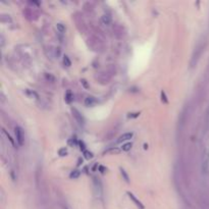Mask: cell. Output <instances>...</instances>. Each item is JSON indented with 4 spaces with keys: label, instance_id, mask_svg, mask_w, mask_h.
<instances>
[{
    "label": "cell",
    "instance_id": "1",
    "mask_svg": "<svg viewBox=\"0 0 209 209\" xmlns=\"http://www.w3.org/2000/svg\"><path fill=\"white\" fill-rule=\"evenodd\" d=\"M209 169V149L205 148L202 154V161H201V170L202 175H206Z\"/></svg>",
    "mask_w": 209,
    "mask_h": 209
},
{
    "label": "cell",
    "instance_id": "2",
    "mask_svg": "<svg viewBox=\"0 0 209 209\" xmlns=\"http://www.w3.org/2000/svg\"><path fill=\"white\" fill-rule=\"evenodd\" d=\"M15 137H17V141L20 146L24 145V140H25V137H24V132L20 127L15 128Z\"/></svg>",
    "mask_w": 209,
    "mask_h": 209
},
{
    "label": "cell",
    "instance_id": "3",
    "mask_svg": "<svg viewBox=\"0 0 209 209\" xmlns=\"http://www.w3.org/2000/svg\"><path fill=\"white\" fill-rule=\"evenodd\" d=\"M73 112H74V119H76L78 120V122H79L80 125H83V124H84V119H83L82 114L80 113V112L78 111L76 108H74V109H73Z\"/></svg>",
    "mask_w": 209,
    "mask_h": 209
},
{
    "label": "cell",
    "instance_id": "4",
    "mask_svg": "<svg viewBox=\"0 0 209 209\" xmlns=\"http://www.w3.org/2000/svg\"><path fill=\"white\" fill-rule=\"evenodd\" d=\"M128 197H130L131 199H132V200L134 201V202L136 203V205L138 206V207H140L141 209H144V205L142 204V203H141L138 199H137V198L135 197V195L132 194V193H130V192H128Z\"/></svg>",
    "mask_w": 209,
    "mask_h": 209
},
{
    "label": "cell",
    "instance_id": "5",
    "mask_svg": "<svg viewBox=\"0 0 209 209\" xmlns=\"http://www.w3.org/2000/svg\"><path fill=\"white\" fill-rule=\"evenodd\" d=\"M132 137H133V133H125V134H124V135H122L119 137V140H117V143H120V142L130 140Z\"/></svg>",
    "mask_w": 209,
    "mask_h": 209
},
{
    "label": "cell",
    "instance_id": "6",
    "mask_svg": "<svg viewBox=\"0 0 209 209\" xmlns=\"http://www.w3.org/2000/svg\"><path fill=\"white\" fill-rule=\"evenodd\" d=\"M95 103H96V100H95V99L93 98V97H88V98L85 100L86 106H93Z\"/></svg>",
    "mask_w": 209,
    "mask_h": 209
},
{
    "label": "cell",
    "instance_id": "7",
    "mask_svg": "<svg viewBox=\"0 0 209 209\" xmlns=\"http://www.w3.org/2000/svg\"><path fill=\"white\" fill-rule=\"evenodd\" d=\"M56 29H57V31L59 32L60 34H63L64 32H65V27L60 23H58L57 25H56Z\"/></svg>",
    "mask_w": 209,
    "mask_h": 209
},
{
    "label": "cell",
    "instance_id": "8",
    "mask_svg": "<svg viewBox=\"0 0 209 209\" xmlns=\"http://www.w3.org/2000/svg\"><path fill=\"white\" fill-rule=\"evenodd\" d=\"M120 173H122V176H124L125 181L127 182V183H128V182H130V179H128V176L127 175V173H125V170L124 168H120Z\"/></svg>",
    "mask_w": 209,
    "mask_h": 209
},
{
    "label": "cell",
    "instance_id": "9",
    "mask_svg": "<svg viewBox=\"0 0 209 209\" xmlns=\"http://www.w3.org/2000/svg\"><path fill=\"white\" fill-rule=\"evenodd\" d=\"M80 175H81V173H80L79 170H74L73 173H71V179H78L80 176Z\"/></svg>",
    "mask_w": 209,
    "mask_h": 209
},
{
    "label": "cell",
    "instance_id": "10",
    "mask_svg": "<svg viewBox=\"0 0 209 209\" xmlns=\"http://www.w3.org/2000/svg\"><path fill=\"white\" fill-rule=\"evenodd\" d=\"M102 21H103V23L104 24H106V25H109L110 24V21H111V18L109 15H103V17H102Z\"/></svg>",
    "mask_w": 209,
    "mask_h": 209
},
{
    "label": "cell",
    "instance_id": "11",
    "mask_svg": "<svg viewBox=\"0 0 209 209\" xmlns=\"http://www.w3.org/2000/svg\"><path fill=\"white\" fill-rule=\"evenodd\" d=\"M131 148H132V143H127L125 144V145H122V149L124 150V151H128Z\"/></svg>",
    "mask_w": 209,
    "mask_h": 209
},
{
    "label": "cell",
    "instance_id": "12",
    "mask_svg": "<svg viewBox=\"0 0 209 209\" xmlns=\"http://www.w3.org/2000/svg\"><path fill=\"white\" fill-rule=\"evenodd\" d=\"M66 153H68V151H66L65 148H61L59 151H58V154H59L60 156H64V155H66Z\"/></svg>",
    "mask_w": 209,
    "mask_h": 209
},
{
    "label": "cell",
    "instance_id": "13",
    "mask_svg": "<svg viewBox=\"0 0 209 209\" xmlns=\"http://www.w3.org/2000/svg\"><path fill=\"white\" fill-rule=\"evenodd\" d=\"M84 154H85V157L87 158V159H91V158L93 157V154L89 151H84Z\"/></svg>",
    "mask_w": 209,
    "mask_h": 209
},
{
    "label": "cell",
    "instance_id": "14",
    "mask_svg": "<svg viewBox=\"0 0 209 209\" xmlns=\"http://www.w3.org/2000/svg\"><path fill=\"white\" fill-rule=\"evenodd\" d=\"M3 133L5 134V135H6V137H7V138H8V140L10 141V143H11L12 145H14V142H13V140L11 139V137H10V135H9V134L7 133V132H6V131H5V130H3Z\"/></svg>",
    "mask_w": 209,
    "mask_h": 209
},
{
    "label": "cell",
    "instance_id": "15",
    "mask_svg": "<svg viewBox=\"0 0 209 209\" xmlns=\"http://www.w3.org/2000/svg\"><path fill=\"white\" fill-rule=\"evenodd\" d=\"M64 63H66V64H68V66H69V65H71V61H69V59H68V56H64Z\"/></svg>",
    "mask_w": 209,
    "mask_h": 209
},
{
    "label": "cell",
    "instance_id": "16",
    "mask_svg": "<svg viewBox=\"0 0 209 209\" xmlns=\"http://www.w3.org/2000/svg\"><path fill=\"white\" fill-rule=\"evenodd\" d=\"M161 97H162V101H164L165 103H167V99H166V96H165L164 92H161Z\"/></svg>",
    "mask_w": 209,
    "mask_h": 209
},
{
    "label": "cell",
    "instance_id": "17",
    "mask_svg": "<svg viewBox=\"0 0 209 209\" xmlns=\"http://www.w3.org/2000/svg\"><path fill=\"white\" fill-rule=\"evenodd\" d=\"M82 84L84 85V87L86 88V89H88V88H89V86H88V84H87V81H86V80H82Z\"/></svg>",
    "mask_w": 209,
    "mask_h": 209
},
{
    "label": "cell",
    "instance_id": "18",
    "mask_svg": "<svg viewBox=\"0 0 209 209\" xmlns=\"http://www.w3.org/2000/svg\"><path fill=\"white\" fill-rule=\"evenodd\" d=\"M66 97H68V98H66V101L69 103V102H71V98H69V97H71V92L68 93V96H66Z\"/></svg>",
    "mask_w": 209,
    "mask_h": 209
}]
</instances>
